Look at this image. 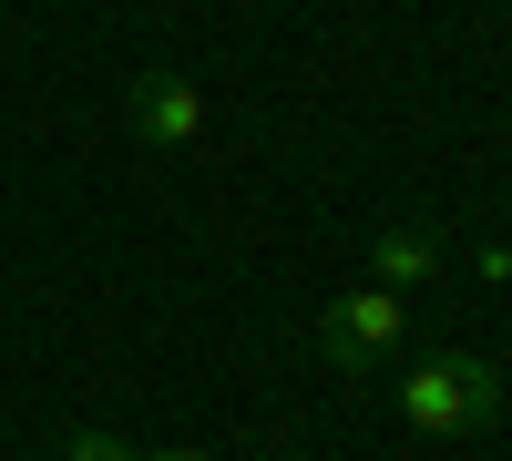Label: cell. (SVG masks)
I'll return each mask as SVG.
<instances>
[{
  "label": "cell",
  "mask_w": 512,
  "mask_h": 461,
  "mask_svg": "<svg viewBox=\"0 0 512 461\" xmlns=\"http://www.w3.org/2000/svg\"><path fill=\"white\" fill-rule=\"evenodd\" d=\"M390 410H400L410 431H441V441L492 431V421H502V369H492V359H472V349H420V359L400 369Z\"/></svg>",
  "instance_id": "obj_1"
},
{
  "label": "cell",
  "mask_w": 512,
  "mask_h": 461,
  "mask_svg": "<svg viewBox=\"0 0 512 461\" xmlns=\"http://www.w3.org/2000/svg\"><path fill=\"white\" fill-rule=\"evenodd\" d=\"M400 339H410L400 287H349V298H328V308H318V359L338 369V380H369V369H390Z\"/></svg>",
  "instance_id": "obj_2"
},
{
  "label": "cell",
  "mask_w": 512,
  "mask_h": 461,
  "mask_svg": "<svg viewBox=\"0 0 512 461\" xmlns=\"http://www.w3.org/2000/svg\"><path fill=\"white\" fill-rule=\"evenodd\" d=\"M123 123H134L144 154H195V144H205V93H195V72H134V82H123Z\"/></svg>",
  "instance_id": "obj_3"
},
{
  "label": "cell",
  "mask_w": 512,
  "mask_h": 461,
  "mask_svg": "<svg viewBox=\"0 0 512 461\" xmlns=\"http://www.w3.org/2000/svg\"><path fill=\"white\" fill-rule=\"evenodd\" d=\"M431 277H441V236L420 216H390L369 236V287H431Z\"/></svg>",
  "instance_id": "obj_4"
},
{
  "label": "cell",
  "mask_w": 512,
  "mask_h": 461,
  "mask_svg": "<svg viewBox=\"0 0 512 461\" xmlns=\"http://www.w3.org/2000/svg\"><path fill=\"white\" fill-rule=\"evenodd\" d=\"M62 461H134V451H123L113 431H72V441H62Z\"/></svg>",
  "instance_id": "obj_5"
},
{
  "label": "cell",
  "mask_w": 512,
  "mask_h": 461,
  "mask_svg": "<svg viewBox=\"0 0 512 461\" xmlns=\"http://www.w3.org/2000/svg\"><path fill=\"white\" fill-rule=\"evenodd\" d=\"M134 461H216V451H134Z\"/></svg>",
  "instance_id": "obj_6"
}]
</instances>
